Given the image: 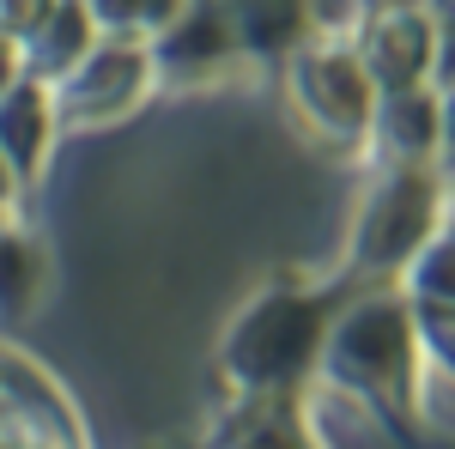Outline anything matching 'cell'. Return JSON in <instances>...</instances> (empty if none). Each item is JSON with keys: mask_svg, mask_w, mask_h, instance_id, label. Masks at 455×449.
<instances>
[{"mask_svg": "<svg viewBox=\"0 0 455 449\" xmlns=\"http://www.w3.org/2000/svg\"><path fill=\"white\" fill-rule=\"evenodd\" d=\"M328 322L334 310L322 292H261L225 341L231 382L243 395H298V382L322 365Z\"/></svg>", "mask_w": 455, "mask_h": 449, "instance_id": "cell-1", "label": "cell"}, {"mask_svg": "<svg viewBox=\"0 0 455 449\" xmlns=\"http://www.w3.org/2000/svg\"><path fill=\"white\" fill-rule=\"evenodd\" d=\"M425 12H431V25L443 36H455V0H425Z\"/></svg>", "mask_w": 455, "mask_h": 449, "instance_id": "cell-12", "label": "cell"}, {"mask_svg": "<svg viewBox=\"0 0 455 449\" xmlns=\"http://www.w3.org/2000/svg\"><path fill=\"white\" fill-rule=\"evenodd\" d=\"M437 176L425 171V158H395V171L371 188V201L358 207L352 225V261H364L371 274H407V261L443 231L437 219Z\"/></svg>", "mask_w": 455, "mask_h": 449, "instance_id": "cell-3", "label": "cell"}, {"mask_svg": "<svg viewBox=\"0 0 455 449\" xmlns=\"http://www.w3.org/2000/svg\"><path fill=\"white\" fill-rule=\"evenodd\" d=\"M12 79H25V61H19V36L0 31V92H6Z\"/></svg>", "mask_w": 455, "mask_h": 449, "instance_id": "cell-11", "label": "cell"}, {"mask_svg": "<svg viewBox=\"0 0 455 449\" xmlns=\"http://www.w3.org/2000/svg\"><path fill=\"white\" fill-rule=\"evenodd\" d=\"M413 365H419V334H413V304L401 292H371L352 310L328 322L322 371L340 395L358 401H413Z\"/></svg>", "mask_w": 455, "mask_h": 449, "instance_id": "cell-2", "label": "cell"}, {"mask_svg": "<svg viewBox=\"0 0 455 449\" xmlns=\"http://www.w3.org/2000/svg\"><path fill=\"white\" fill-rule=\"evenodd\" d=\"M291 104L304 116V128L328 146H352L371 134L383 85L371 79L358 43H304L291 61Z\"/></svg>", "mask_w": 455, "mask_h": 449, "instance_id": "cell-4", "label": "cell"}, {"mask_svg": "<svg viewBox=\"0 0 455 449\" xmlns=\"http://www.w3.org/2000/svg\"><path fill=\"white\" fill-rule=\"evenodd\" d=\"M443 146H450V158H455V92L443 98Z\"/></svg>", "mask_w": 455, "mask_h": 449, "instance_id": "cell-14", "label": "cell"}, {"mask_svg": "<svg viewBox=\"0 0 455 449\" xmlns=\"http://www.w3.org/2000/svg\"><path fill=\"white\" fill-rule=\"evenodd\" d=\"M85 6L116 36H152V31H164V25H176V12L188 0H85Z\"/></svg>", "mask_w": 455, "mask_h": 449, "instance_id": "cell-10", "label": "cell"}, {"mask_svg": "<svg viewBox=\"0 0 455 449\" xmlns=\"http://www.w3.org/2000/svg\"><path fill=\"white\" fill-rule=\"evenodd\" d=\"M437 43L443 31L431 25L425 6H383V12H371V25L358 36V55L383 92H407V85H425Z\"/></svg>", "mask_w": 455, "mask_h": 449, "instance_id": "cell-6", "label": "cell"}, {"mask_svg": "<svg viewBox=\"0 0 455 449\" xmlns=\"http://www.w3.org/2000/svg\"><path fill=\"white\" fill-rule=\"evenodd\" d=\"M407 274H413V304L425 316H455V225H443L407 261Z\"/></svg>", "mask_w": 455, "mask_h": 449, "instance_id": "cell-9", "label": "cell"}, {"mask_svg": "<svg viewBox=\"0 0 455 449\" xmlns=\"http://www.w3.org/2000/svg\"><path fill=\"white\" fill-rule=\"evenodd\" d=\"M19 188H25V182H19V171H12V164H6V152H0V212L12 207V195H19Z\"/></svg>", "mask_w": 455, "mask_h": 449, "instance_id": "cell-13", "label": "cell"}, {"mask_svg": "<svg viewBox=\"0 0 455 449\" xmlns=\"http://www.w3.org/2000/svg\"><path fill=\"white\" fill-rule=\"evenodd\" d=\"M55 128H61V104H55V92L43 79H12L0 92V152L19 171V182H31L49 164Z\"/></svg>", "mask_w": 455, "mask_h": 449, "instance_id": "cell-8", "label": "cell"}, {"mask_svg": "<svg viewBox=\"0 0 455 449\" xmlns=\"http://www.w3.org/2000/svg\"><path fill=\"white\" fill-rule=\"evenodd\" d=\"M158 79L152 49H140V36L104 31L61 79H55V104H61V128H92V122H116L122 109H134L146 98V85Z\"/></svg>", "mask_w": 455, "mask_h": 449, "instance_id": "cell-5", "label": "cell"}, {"mask_svg": "<svg viewBox=\"0 0 455 449\" xmlns=\"http://www.w3.org/2000/svg\"><path fill=\"white\" fill-rule=\"evenodd\" d=\"M61 437H79L68 395L31 358L0 352V444H61Z\"/></svg>", "mask_w": 455, "mask_h": 449, "instance_id": "cell-7", "label": "cell"}]
</instances>
